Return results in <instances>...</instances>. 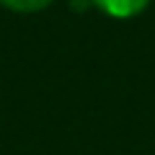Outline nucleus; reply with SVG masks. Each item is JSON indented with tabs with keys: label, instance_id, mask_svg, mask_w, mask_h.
<instances>
[{
	"label": "nucleus",
	"instance_id": "obj_2",
	"mask_svg": "<svg viewBox=\"0 0 155 155\" xmlns=\"http://www.w3.org/2000/svg\"><path fill=\"white\" fill-rule=\"evenodd\" d=\"M8 11H16V13H36V11H44L47 5H52V0H0Z\"/></svg>",
	"mask_w": 155,
	"mask_h": 155
},
{
	"label": "nucleus",
	"instance_id": "obj_1",
	"mask_svg": "<svg viewBox=\"0 0 155 155\" xmlns=\"http://www.w3.org/2000/svg\"><path fill=\"white\" fill-rule=\"evenodd\" d=\"M150 0H93V5L114 18H132L147 8Z\"/></svg>",
	"mask_w": 155,
	"mask_h": 155
}]
</instances>
